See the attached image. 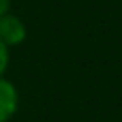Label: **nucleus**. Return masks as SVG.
<instances>
[{
  "mask_svg": "<svg viewBox=\"0 0 122 122\" xmlns=\"http://www.w3.org/2000/svg\"><path fill=\"white\" fill-rule=\"evenodd\" d=\"M0 39L4 45H17L26 39V26L9 13L0 15Z\"/></svg>",
  "mask_w": 122,
  "mask_h": 122,
  "instance_id": "1",
  "label": "nucleus"
},
{
  "mask_svg": "<svg viewBox=\"0 0 122 122\" xmlns=\"http://www.w3.org/2000/svg\"><path fill=\"white\" fill-rule=\"evenodd\" d=\"M17 109V92L11 81L0 79V122H6Z\"/></svg>",
  "mask_w": 122,
  "mask_h": 122,
  "instance_id": "2",
  "label": "nucleus"
},
{
  "mask_svg": "<svg viewBox=\"0 0 122 122\" xmlns=\"http://www.w3.org/2000/svg\"><path fill=\"white\" fill-rule=\"evenodd\" d=\"M6 64H9V54H6V45H4L2 39H0V75L4 73Z\"/></svg>",
  "mask_w": 122,
  "mask_h": 122,
  "instance_id": "3",
  "label": "nucleus"
},
{
  "mask_svg": "<svg viewBox=\"0 0 122 122\" xmlns=\"http://www.w3.org/2000/svg\"><path fill=\"white\" fill-rule=\"evenodd\" d=\"M6 6H9V0H0V15L6 13Z\"/></svg>",
  "mask_w": 122,
  "mask_h": 122,
  "instance_id": "4",
  "label": "nucleus"
}]
</instances>
